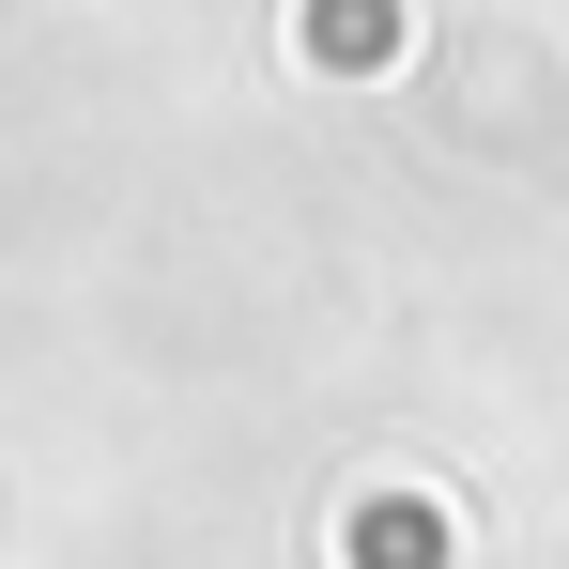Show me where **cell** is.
I'll use <instances>...</instances> for the list:
<instances>
[{
    "mask_svg": "<svg viewBox=\"0 0 569 569\" xmlns=\"http://www.w3.org/2000/svg\"><path fill=\"white\" fill-rule=\"evenodd\" d=\"M308 47L323 62H385L400 47V0H308Z\"/></svg>",
    "mask_w": 569,
    "mask_h": 569,
    "instance_id": "cell-1",
    "label": "cell"
}]
</instances>
